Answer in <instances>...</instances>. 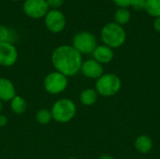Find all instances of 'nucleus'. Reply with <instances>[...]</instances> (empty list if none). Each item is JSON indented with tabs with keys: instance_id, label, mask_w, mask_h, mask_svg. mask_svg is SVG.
<instances>
[{
	"instance_id": "aec40b11",
	"label": "nucleus",
	"mask_w": 160,
	"mask_h": 159,
	"mask_svg": "<svg viewBox=\"0 0 160 159\" xmlns=\"http://www.w3.org/2000/svg\"><path fill=\"white\" fill-rule=\"evenodd\" d=\"M146 0H131L130 7H132L136 10H142L145 8Z\"/></svg>"
},
{
	"instance_id": "20e7f679",
	"label": "nucleus",
	"mask_w": 160,
	"mask_h": 159,
	"mask_svg": "<svg viewBox=\"0 0 160 159\" xmlns=\"http://www.w3.org/2000/svg\"><path fill=\"white\" fill-rule=\"evenodd\" d=\"M121 79L114 73H104L96 81L95 89L101 97H110L115 96L121 89Z\"/></svg>"
},
{
	"instance_id": "b1692460",
	"label": "nucleus",
	"mask_w": 160,
	"mask_h": 159,
	"mask_svg": "<svg viewBox=\"0 0 160 159\" xmlns=\"http://www.w3.org/2000/svg\"><path fill=\"white\" fill-rule=\"evenodd\" d=\"M154 28L157 32L160 33V17H158L154 21Z\"/></svg>"
},
{
	"instance_id": "0eeeda50",
	"label": "nucleus",
	"mask_w": 160,
	"mask_h": 159,
	"mask_svg": "<svg viewBox=\"0 0 160 159\" xmlns=\"http://www.w3.org/2000/svg\"><path fill=\"white\" fill-rule=\"evenodd\" d=\"M49 6L46 0H25L23 3L24 13L33 19H38L48 13Z\"/></svg>"
},
{
	"instance_id": "a878e982",
	"label": "nucleus",
	"mask_w": 160,
	"mask_h": 159,
	"mask_svg": "<svg viewBox=\"0 0 160 159\" xmlns=\"http://www.w3.org/2000/svg\"><path fill=\"white\" fill-rule=\"evenodd\" d=\"M2 111H3V102L0 100V114L2 113Z\"/></svg>"
},
{
	"instance_id": "4be33fe9",
	"label": "nucleus",
	"mask_w": 160,
	"mask_h": 159,
	"mask_svg": "<svg viewBox=\"0 0 160 159\" xmlns=\"http://www.w3.org/2000/svg\"><path fill=\"white\" fill-rule=\"evenodd\" d=\"M112 1L118 7L128 8V7H130V4H131V0H112Z\"/></svg>"
},
{
	"instance_id": "cd10ccee",
	"label": "nucleus",
	"mask_w": 160,
	"mask_h": 159,
	"mask_svg": "<svg viewBox=\"0 0 160 159\" xmlns=\"http://www.w3.org/2000/svg\"><path fill=\"white\" fill-rule=\"evenodd\" d=\"M14 1H17V0H14Z\"/></svg>"
},
{
	"instance_id": "7ed1b4c3",
	"label": "nucleus",
	"mask_w": 160,
	"mask_h": 159,
	"mask_svg": "<svg viewBox=\"0 0 160 159\" xmlns=\"http://www.w3.org/2000/svg\"><path fill=\"white\" fill-rule=\"evenodd\" d=\"M51 112L52 119L60 124H67L70 122L77 113V107L70 98H60L56 100L52 108Z\"/></svg>"
},
{
	"instance_id": "6ab92c4d",
	"label": "nucleus",
	"mask_w": 160,
	"mask_h": 159,
	"mask_svg": "<svg viewBox=\"0 0 160 159\" xmlns=\"http://www.w3.org/2000/svg\"><path fill=\"white\" fill-rule=\"evenodd\" d=\"M15 36L13 32L7 26L0 24V42H9L13 44Z\"/></svg>"
},
{
	"instance_id": "1a4fd4ad",
	"label": "nucleus",
	"mask_w": 160,
	"mask_h": 159,
	"mask_svg": "<svg viewBox=\"0 0 160 159\" xmlns=\"http://www.w3.org/2000/svg\"><path fill=\"white\" fill-rule=\"evenodd\" d=\"M18 60V51L9 42H0V66L8 67L15 65Z\"/></svg>"
},
{
	"instance_id": "f3484780",
	"label": "nucleus",
	"mask_w": 160,
	"mask_h": 159,
	"mask_svg": "<svg viewBox=\"0 0 160 159\" xmlns=\"http://www.w3.org/2000/svg\"><path fill=\"white\" fill-rule=\"evenodd\" d=\"M144 9L155 18L160 17V0H146Z\"/></svg>"
},
{
	"instance_id": "4468645a",
	"label": "nucleus",
	"mask_w": 160,
	"mask_h": 159,
	"mask_svg": "<svg viewBox=\"0 0 160 159\" xmlns=\"http://www.w3.org/2000/svg\"><path fill=\"white\" fill-rule=\"evenodd\" d=\"M79 98L83 106H93L98 101V94L94 88H86L81 92Z\"/></svg>"
},
{
	"instance_id": "dca6fc26",
	"label": "nucleus",
	"mask_w": 160,
	"mask_h": 159,
	"mask_svg": "<svg viewBox=\"0 0 160 159\" xmlns=\"http://www.w3.org/2000/svg\"><path fill=\"white\" fill-rule=\"evenodd\" d=\"M131 19V13L130 11L126 7H119L115 13H114V20L115 22L119 25L127 24Z\"/></svg>"
},
{
	"instance_id": "ddd939ff",
	"label": "nucleus",
	"mask_w": 160,
	"mask_h": 159,
	"mask_svg": "<svg viewBox=\"0 0 160 159\" xmlns=\"http://www.w3.org/2000/svg\"><path fill=\"white\" fill-rule=\"evenodd\" d=\"M135 149L141 154H148L152 151L154 142L153 140L147 135H140L134 142Z\"/></svg>"
},
{
	"instance_id": "a211bd4d",
	"label": "nucleus",
	"mask_w": 160,
	"mask_h": 159,
	"mask_svg": "<svg viewBox=\"0 0 160 159\" xmlns=\"http://www.w3.org/2000/svg\"><path fill=\"white\" fill-rule=\"evenodd\" d=\"M36 120L40 125H48L52 120L51 110H48V109L38 110L36 112Z\"/></svg>"
},
{
	"instance_id": "f257e3e1",
	"label": "nucleus",
	"mask_w": 160,
	"mask_h": 159,
	"mask_svg": "<svg viewBox=\"0 0 160 159\" xmlns=\"http://www.w3.org/2000/svg\"><path fill=\"white\" fill-rule=\"evenodd\" d=\"M51 60L55 70L68 78L78 74L82 64V54L72 45H61L55 48Z\"/></svg>"
},
{
	"instance_id": "bb28decb",
	"label": "nucleus",
	"mask_w": 160,
	"mask_h": 159,
	"mask_svg": "<svg viewBox=\"0 0 160 159\" xmlns=\"http://www.w3.org/2000/svg\"><path fill=\"white\" fill-rule=\"evenodd\" d=\"M68 159H77V158H75V157H69Z\"/></svg>"
},
{
	"instance_id": "423d86ee",
	"label": "nucleus",
	"mask_w": 160,
	"mask_h": 159,
	"mask_svg": "<svg viewBox=\"0 0 160 159\" xmlns=\"http://www.w3.org/2000/svg\"><path fill=\"white\" fill-rule=\"evenodd\" d=\"M72 46L82 55L89 54L92 53L98 46L97 38L92 33L88 31H82L74 36L72 39Z\"/></svg>"
},
{
	"instance_id": "39448f33",
	"label": "nucleus",
	"mask_w": 160,
	"mask_h": 159,
	"mask_svg": "<svg viewBox=\"0 0 160 159\" xmlns=\"http://www.w3.org/2000/svg\"><path fill=\"white\" fill-rule=\"evenodd\" d=\"M68 85V78L58 71H52L47 74L43 81V87L50 95H59L63 93Z\"/></svg>"
},
{
	"instance_id": "f03ea898",
	"label": "nucleus",
	"mask_w": 160,
	"mask_h": 159,
	"mask_svg": "<svg viewBox=\"0 0 160 159\" xmlns=\"http://www.w3.org/2000/svg\"><path fill=\"white\" fill-rule=\"evenodd\" d=\"M100 37L104 45L112 49H117L126 42L127 33L122 25L116 22H109L102 27Z\"/></svg>"
},
{
	"instance_id": "9d476101",
	"label": "nucleus",
	"mask_w": 160,
	"mask_h": 159,
	"mask_svg": "<svg viewBox=\"0 0 160 159\" xmlns=\"http://www.w3.org/2000/svg\"><path fill=\"white\" fill-rule=\"evenodd\" d=\"M80 72H82V74L87 79L98 80L104 74V69L102 65L95 59H87L82 61Z\"/></svg>"
},
{
	"instance_id": "393cba45",
	"label": "nucleus",
	"mask_w": 160,
	"mask_h": 159,
	"mask_svg": "<svg viewBox=\"0 0 160 159\" xmlns=\"http://www.w3.org/2000/svg\"><path fill=\"white\" fill-rule=\"evenodd\" d=\"M98 159H115L113 157H112V156H110V155H102V156H100L99 157V158Z\"/></svg>"
},
{
	"instance_id": "f8f14e48",
	"label": "nucleus",
	"mask_w": 160,
	"mask_h": 159,
	"mask_svg": "<svg viewBox=\"0 0 160 159\" xmlns=\"http://www.w3.org/2000/svg\"><path fill=\"white\" fill-rule=\"evenodd\" d=\"M16 95L14 83L9 79L0 77V100L2 102H9Z\"/></svg>"
},
{
	"instance_id": "412c9836",
	"label": "nucleus",
	"mask_w": 160,
	"mask_h": 159,
	"mask_svg": "<svg viewBox=\"0 0 160 159\" xmlns=\"http://www.w3.org/2000/svg\"><path fill=\"white\" fill-rule=\"evenodd\" d=\"M46 2L49 7L52 8H58L63 5L64 0H46Z\"/></svg>"
},
{
	"instance_id": "2eb2a0df",
	"label": "nucleus",
	"mask_w": 160,
	"mask_h": 159,
	"mask_svg": "<svg viewBox=\"0 0 160 159\" xmlns=\"http://www.w3.org/2000/svg\"><path fill=\"white\" fill-rule=\"evenodd\" d=\"M9 103H10V109H11L12 112L15 113V114H18V115L22 114L27 110V102L21 96L16 95L9 101Z\"/></svg>"
},
{
	"instance_id": "5701e85b",
	"label": "nucleus",
	"mask_w": 160,
	"mask_h": 159,
	"mask_svg": "<svg viewBox=\"0 0 160 159\" xmlns=\"http://www.w3.org/2000/svg\"><path fill=\"white\" fill-rule=\"evenodd\" d=\"M8 117L6 116V115H4V114H0V127H6L7 125H8Z\"/></svg>"
},
{
	"instance_id": "9b49d317",
	"label": "nucleus",
	"mask_w": 160,
	"mask_h": 159,
	"mask_svg": "<svg viewBox=\"0 0 160 159\" xmlns=\"http://www.w3.org/2000/svg\"><path fill=\"white\" fill-rule=\"evenodd\" d=\"M93 54V59H95L97 62L99 64H109L110 62L112 61L114 57V52L113 49L102 44V45H98L94 52H92Z\"/></svg>"
},
{
	"instance_id": "6e6552de",
	"label": "nucleus",
	"mask_w": 160,
	"mask_h": 159,
	"mask_svg": "<svg viewBox=\"0 0 160 159\" xmlns=\"http://www.w3.org/2000/svg\"><path fill=\"white\" fill-rule=\"evenodd\" d=\"M66 17L65 15L57 9H52L48 11L45 15V25L52 33H59L66 27Z\"/></svg>"
}]
</instances>
